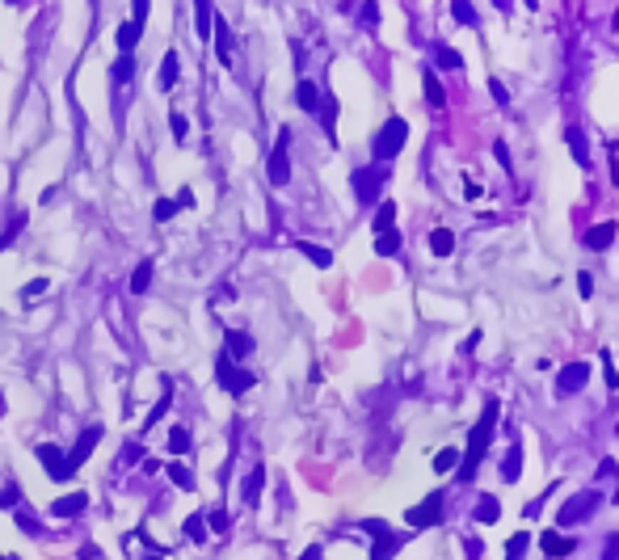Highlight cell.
Returning a JSON list of instances; mask_svg holds the SVG:
<instances>
[{
	"label": "cell",
	"mask_w": 619,
	"mask_h": 560,
	"mask_svg": "<svg viewBox=\"0 0 619 560\" xmlns=\"http://www.w3.org/2000/svg\"><path fill=\"white\" fill-rule=\"evenodd\" d=\"M173 202H177V211H182V207H194V190H190V186H182V190H177V198H173Z\"/></svg>",
	"instance_id": "47"
},
{
	"label": "cell",
	"mask_w": 619,
	"mask_h": 560,
	"mask_svg": "<svg viewBox=\"0 0 619 560\" xmlns=\"http://www.w3.org/2000/svg\"><path fill=\"white\" fill-rule=\"evenodd\" d=\"M405 522L409 527H434V522H442V493H430L422 506H413V510L405 514Z\"/></svg>",
	"instance_id": "7"
},
{
	"label": "cell",
	"mask_w": 619,
	"mask_h": 560,
	"mask_svg": "<svg viewBox=\"0 0 619 560\" xmlns=\"http://www.w3.org/2000/svg\"><path fill=\"white\" fill-rule=\"evenodd\" d=\"M47 279H30L26 286H21V299H38V295H47Z\"/></svg>",
	"instance_id": "38"
},
{
	"label": "cell",
	"mask_w": 619,
	"mask_h": 560,
	"mask_svg": "<svg viewBox=\"0 0 619 560\" xmlns=\"http://www.w3.org/2000/svg\"><path fill=\"white\" fill-rule=\"evenodd\" d=\"M405 140H409V127H405V118H387V123H383V131L375 135V160H380V165L396 160V152L405 147Z\"/></svg>",
	"instance_id": "3"
},
{
	"label": "cell",
	"mask_w": 619,
	"mask_h": 560,
	"mask_svg": "<svg viewBox=\"0 0 619 560\" xmlns=\"http://www.w3.org/2000/svg\"><path fill=\"white\" fill-rule=\"evenodd\" d=\"M526 544H531V535H526V531H523V535H514V539L506 544V560H523L526 556Z\"/></svg>",
	"instance_id": "37"
},
{
	"label": "cell",
	"mask_w": 619,
	"mask_h": 560,
	"mask_svg": "<svg viewBox=\"0 0 619 560\" xmlns=\"http://www.w3.org/2000/svg\"><path fill=\"white\" fill-rule=\"evenodd\" d=\"M367 531H375V552H371V560H387L396 548H400V535L387 531L383 522H367Z\"/></svg>",
	"instance_id": "10"
},
{
	"label": "cell",
	"mask_w": 619,
	"mask_h": 560,
	"mask_svg": "<svg viewBox=\"0 0 619 560\" xmlns=\"http://www.w3.org/2000/svg\"><path fill=\"white\" fill-rule=\"evenodd\" d=\"M611 240H615V224H598V228H590V232H586V244H590L594 253H603Z\"/></svg>",
	"instance_id": "21"
},
{
	"label": "cell",
	"mask_w": 619,
	"mask_h": 560,
	"mask_svg": "<svg viewBox=\"0 0 619 560\" xmlns=\"http://www.w3.org/2000/svg\"><path fill=\"white\" fill-rule=\"evenodd\" d=\"M169 131H173V140H177V143L186 140V135H190V131H186V114H173V118H169Z\"/></svg>",
	"instance_id": "43"
},
{
	"label": "cell",
	"mask_w": 619,
	"mask_h": 560,
	"mask_svg": "<svg viewBox=\"0 0 619 560\" xmlns=\"http://www.w3.org/2000/svg\"><path fill=\"white\" fill-rule=\"evenodd\" d=\"M569 143H573V152H577V165H586L590 156H586V140H581V131H569Z\"/></svg>",
	"instance_id": "44"
},
{
	"label": "cell",
	"mask_w": 619,
	"mask_h": 560,
	"mask_svg": "<svg viewBox=\"0 0 619 560\" xmlns=\"http://www.w3.org/2000/svg\"><path fill=\"white\" fill-rule=\"evenodd\" d=\"M586 379H590V363H573V367H565L561 371V379H556V392H581L586 388Z\"/></svg>",
	"instance_id": "11"
},
{
	"label": "cell",
	"mask_w": 619,
	"mask_h": 560,
	"mask_svg": "<svg viewBox=\"0 0 619 560\" xmlns=\"http://www.w3.org/2000/svg\"><path fill=\"white\" fill-rule=\"evenodd\" d=\"M603 363H607V388H619V371L611 367V354L603 350Z\"/></svg>",
	"instance_id": "48"
},
{
	"label": "cell",
	"mask_w": 619,
	"mask_h": 560,
	"mask_svg": "<svg viewBox=\"0 0 619 560\" xmlns=\"http://www.w3.org/2000/svg\"><path fill=\"white\" fill-rule=\"evenodd\" d=\"M501 518V506L493 502V497H480V506H477V522H497Z\"/></svg>",
	"instance_id": "35"
},
{
	"label": "cell",
	"mask_w": 619,
	"mask_h": 560,
	"mask_svg": "<svg viewBox=\"0 0 619 560\" xmlns=\"http://www.w3.org/2000/svg\"><path fill=\"white\" fill-rule=\"evenodd\" d=\"M186 535H190L194 544H202V539H207V510H194L190 518H186Z\"/></svg>",
	"instance_id": "26"
},
{
	"label": "cell",
	"mask_w": 619,
	"mask_h": 560,
	"mask_svg": "<svg viewBox=\"0 0 619 560\" xmlns=\"http://www.w3.org/2000/svg\"><path fill=\"white\" fill-rule=\"evenodd\" d=\"M598 489H581V493H573L569 502L561 506V514H556V527H573V522H581V518H590V514L598 510Z\"/></svg>",
	"instance_id": "4"
},
{
	"label": "cell",
	"mask_w": 619,
	"mask_h": 560,
	"mask_svg": "<svg viewBox=\"0 0 619 560\" xmlns=\"http://www.w3.org/2000/svg\"><path fill=\"white\" fill-rule=\"evenodd\" d=\"M140 38H143V26H140V21H123V26H118V34H114L118 55H131V51L140 47Z\"/></svg>",
	"instance_id": "14"
},
{
	"label": "cell",
	"mask_w": 619,
	"mask_h": 560,
	"mask_svg": "<svg viewBox=\"0 0 619 560\" xmlns=\"http://www.w3.org/2000/svg\"><path fill=\"white\" fill-rule=\"evenodd\" d=\"M497 418H501V405H497V400H489V405H484V413H480V421H477V430H472V442H468L464 467H459V480H464V484H468V480L480 472V460H484V447H489V438H493V425H497Z\"/></svg>",
	"instance_id": "1"
},
{
	"label": "cell",
	"mask_w": 619,
	"mask_h": 560,
	"mask_svg": "<svg viewBox=\"0 0 619 560\" xmlns=\"http://www.w3.org/2000/svg\"><path fill=\"white\" fill-rule=\"evenodd\" d=\"M34 455L47 464V476L51 480H72V467H68V451H59L55 442H38Z\"/></svg>",
	"instance_id": "6"
},
{
	"label": "cell",
	"mask_w": 619,
	"mask_h": 560,
	"mask_svg": "<svg viewBox=\"0 0 619 560\" xmlns=\"http://www.w3.org/2000/svg\"><path fill=\"white\" fill-rule=\"evenodd\" d=\"M0 506L13 510V506H17V489H0Z\"/></svg>",
	"instance_id": "49"
},
{
	"label": "cell",
	"mask_w": 619,
	"mask_h": 560,
	"mask_svg": "<svg viewBox=\"0 0 619 560\" xmlns=\"http://www.w3.org/2000/svg\"><path fill=\"white\" fill-rule=\"evenodd\" d=\"M169 405H173V392H165V396L156 400V409H152V413H147V421H143V434H147V430H152L156 421H160L165 413H169ZM143 434H140V438H143Z\"/></svg>",
	"instance_id": "31"
},
{
	"label": "cell",
	"mask_w": 619,
	"mask_h": 560,
	"mask_svg": "<svg viewBox=\"0 0 619 560\" xmlns=\"http://www.w3.org/2000/svg\"><path fill=\"white\" fill-rule=\"evenodd\" d=\"M143 560H165V556H156V552H152V556H143Z\"/></svg>",
	"instance_id": "54"
},
{
	"label": "cell",
	"mask_w": 619,
	"mask_h": 560,
	"mask_svg": "<svg viewBox=\"0 0 619 560\" xmlns=\"http://www.w3.org/2000/svg\"><path fill=\"white\" fill-rule=\"evenodd\" d=\"M493 152H497V160H501V169H514V165H510V147H506V143H497Z\"/></svg>",
	"instance_id": "51"
},
{
	"label": "cell",
	"mask_w": 619,
	"mask_h": 560,
	"mask_svg": "<svg viewBox=\"0 0 619 560\" xmlns=\"http://www.w3.org/2000/svg\"><path fill=\"white\" fill-rule=\"evenodd\" d=\"M131 76H135V59H131V55H118V59H114V81L127 85Z\"/></svg>",
	"instance_id": "32"
},
{
	"label": "cell",
	"mask_w": 619,
	"mask_h": 560,
	"mask_svg": "<svg viewBox=\"0 0 619 560\" xmlns=\"http://www.w3.org/2000/svg\"><path fill=\"white\" fill-rule=\"evenodd\" d=\"M177 76H182V59H177V51H165V59H160V76H156V89L169 93V89L177 85Z\"/></svg>",
	"instance_id": "13"
},
{
	"label": "cell",
	"mask_w": 619,
	"mask_h": 560,
	"mask_svg": "<svg viewBox=\"0 0 619 560\" xmlns=\"http://www.w3.org/2000/svg\"><path fill=\"white\" fill-rule=\"evenodd\" d=\"M207 527H211L215 535H224V531H228V514H224V510H207Z\"/></svg>",
	"instance_id": "39"
},
{
	"label": "cell",
	"mask_w": 619,
	"mask_h": 560,
	"mask_svg": "<svg viewBox=\"0 0 619 560\" xmlns=\"http://www.w3.org/2000/svg\"><path fill=\"white\" fill-rule=\"evenodd\" d=\"M215 43H219V63H232V51H228V47H232V34H228L224 21L215 26Z\"/></svg>",
	"instance_id": "34"
},
{
	"label": "cell",
	"mask_w": 619,
	"mask_h": 560,
	"mask_svg": "<svg viewBox=\"0 0 619 560\" xmlns=\"http://www.w3.org/2000/svg\"><path fill=\"white\" fill-rule=\"evenodd\" d=\"M383 177H387V165H375V169H358V173H354V194H358V202H375V198H380Z\"/></svg>",
	"instance_id": "5"
},
{
	"label": "cell",
	"mask_w": 619,
	"mask_h": 560,
	"mask_svg": "<svg viewBox=\"0 0 619 560\" xmlns=\"http://www.w3.org/2000/svg\"><path fill=\"white\" fill-rule=\"evenodd\" d=\"M17 527H21V531H34V535H43V522H38L34 514H26V510H17Z\"/></svg>",
	"instance_id": "40"
},
{
	"label": "cell",
	"mask_w": 619,
	"mask_h": 560,
	"mask_svg": "<svg viewBox=\"0 0 619 560\" xmlns=\"http://www.w3.org/2000/svg\"><path fill=\"white\" fill-rule=\"evenodd\" d=\"M261 489H266V467H253L249 472V480H244V506H257V497H261Z\"/></svg>",
	"instance_id": "16"
},
{
	"label": "cell",
	"mask_w": 619,
	"mask_h": 560,
	"mask_svg": "<svg viewBox=\"0 0 619 560\" xmlns=\"http://www.w3.org/2000/svg\"><path fill=\"white\" fill-rule=\"evenodd\" d=\"M165 472H169V480H173L182 493H190V489H194V476H190V467L182 464V460H169V464H165Z\"/></svg>",
	"instance_id": "22"
},
{
	"label": "cell",
	"mask_w": 619,
	"mask_h": 560,
	"mask_svg": "<svg viewBox=\"0 0 619 560\" xmlns=\"http://www.w3.org/2000/svg\"><path fill=\"white\" fill-rule=\"evenodd\" d=\"M375 253H380V257H392V253H400V232L375 236Z\"/></svg>",
	"instance_id": "29"
},
{
	"label": "cell",
	"mask_w": 619,
	"mask_h": 560,
	"mask_svg": "<svg viewBox=\"0 0 619 560\" xmlns=\"http://www.w3.org/2000/svg\"><path fill=\"white\" fill-rule=\"evenodd\" d=\"M97 438H101V425H89V430H85V434L76 438V447L68 451V467H72V472H76V467H80L85 460H89V455H93Z\"/></svg>",
	"instance_id": "9"
},
{
	"label": "cell",
	"mask_w": 619,
	"mask_h": 560,
	"mask_svg": "<svg viewBox=\"0 0 619 560\" xmlns=\"http://www.w3.org/2000/svg\"><path fill=\"white\" fill-rule=\"evenodd\" d=\"M577 291L590 299V295H594V279H590V274H581V279H577Z\"/></svg>",
	"instance_id": "50"
},
{
	"label": "cell",
	"mask_w": 619,
	"mask_h": 560,
	"mask_svg": "<svg viewBox=\"0 0 619 560\" xmlns=\"http://www.w3.org/2000/svg\"><path fill=\"white\" fill-rule=\"evenodd\" d=\"M190 451V430L186 425H173L169 430V455H186Z\"/></svg>",
	"instance_id": "25"
},
{
	"label": "cell",
	"mask_w": 619,
	"mask_h": 560,
	"mask_svg": "<svg viewBox=\"0 0 619 560\" xmlns=\"http://www.w3.org/2000/svg\"><path fill=\"white\" fill-rule=\"evenodd\" d=\"M430 249H434V253H438V257H447V253H451V249H455V236L447 232V228H438V232L430 236Z\"/></svg>",
	"instance_id": "30"
},
{
	"label": "cell",
	"mask_w": 619,
	"mask_h": 560,
	"mask_svg": "<svg viewBox=\"0 0 619 560\" xmlns=\"http://www.w3.org/2000/svg\"><path fill=\"white\" fill-rule=\"evenodd\" d=\"M85 506H89V493H68L51 506V514L55 518H76V514H85Z\"/></svg>",
	"instance_id": "15"
},
{
	"label": "cell",
	"mask_w": 619,
	"mask_h": 560,
	"mask_svg": "<svg viewBox=\"0 0 619 560\" xmlns=\"http://www.w3.org/2000/svg\"><path fill=\"white\" fill-rule=\"evenodd\" d=\"M147 286H152V261H140V266H135V274H131V291H135V295H143Z\"/></svg>",
	"instance_id": "28"
},
{
	"label": "cell",
	"mask_w": 619,
	"mask_h": 560,
	"mask_svg": "<svg viewBox=\"0 0 619 560\" xmlns=\"http://www.w3.org/2000/svg\"><path fill=\"white\" fill-rule=\"evenodd\" d=\"M215 383H219L224 392L240 396V392H249V388H253V371H244L240 363H232V358L219 350V358H215Z\"/></svg>",
	"instance_id": "2"
},
{
	"label": "cell",
	"mask_w": 619,
	"mask_h": 560,
	"mask_svg": "<svg viewBox=\"0 0 619 560\" xmlns=\"http://www.w3.org/2000/svg\"><path fill=\"white\" fill-rule=\"evenodd\" d=\"M295 101H299V110L316 114V110H321V89H316L312 81H299V89H295Z\"/></svg>",
	"instance_id": "17"
},
{
	"label": "cell",
	"mask_w": 619,
	"mask_h": 560,
	"mask_svg": "<svg viewBox=\"0 0 619 560\" xmlns=\"http://www.w3.org/2000/svg\"><path fill=\"white\" fill-rule=\"evenodd\" d=\"M173 215H177V202H173V198H156V202H152V219H156V224H165V219H173Z\"/></svg>",
	"instance_id": "33"
},
{
	"label": "cell",
	"mask_w": 619,
	"mask_h": 560,
	"mask_svg": "<svg viewBox=\"0 0 619 560\" xmlns=\"http://www.w3.org/2000/svg\"><path fill=\"white\" fill-rule=\"evenodd\" d=\"M603 560H619V531L607 535V548H603Z\"/></svg>",
	"instance_id": "46"
},
{
	"label": "cell",
	"mask_w": 619,
	"mask_h": 560,
	"mask_svg": "<svg viewBox=\"0 0 619 560\" xmlns=\"http://www.w3.org/2000/svg\"><path fill=\"white\" fill-rule=\"evenodd\" d=\"M543 552H548V556H569L573 539H565L561 531H552V535H543Z\"/></svg>",
	"instance_id": "24"
},
{
	"label": "cell",
	"mask_w": 619,
	"mask_h": 560,
	"mask_svg": "<svg viewBox=\"0 0 619 560\" xmlns=\"http://www.w3.org/2000/svg\"><path fill=\"white\" fill-rule=\"evenodd\" d=\"M21 228H26V215H17V219H13V228H9V232L0 236V253H4V249H9V244L17 240V232H21Z\"/></svg>",
	"instance_id": "41"
},
{
	"label": "cell",
	"mask_w": 619,
	"mask_h": 560,
	"mask_svg": "<svg viewBox=\"0 0 619 560\" xmlns=\"http://www.w3.org/2000/svg\"><path fill=\"white\" fill-rule=\"evenodd\" d=\"M392 219H396V202H380V211H375V224H371V228H375V232H392Z\"/></svg>",
	"instance_id": "27"
},
{
	"label": "cell",
	"mask_w": 619,
	"mask_h": 560,
	"mask_svg": "<svg viewBox=\"0 0 619 560\" xmlns=\"http://www.w3.org/2000/svg\"><path fill=\"white\" fill-rule=\"evenodd\" d=\"M468 560H480V539H468Z\"/></svg>",
	"instance_id": "52"
},
{
	"label": "cell",
	"mask_w": 619,
	"mask_h": 560,
	"mask_svg": "<svg viewBox=\"0 0 619 560\" xmlns=\"http://www.w3.org/2000/svg\"><path fill=\"white\" fill-rule=\"evenodd\" d=\"M434 59H438V68H442V72H459V68H464L459 51H451L447 43H438V47H434Z\"/></svg>",
	"instance_id": "23"
},
{
	"label": "cell",
	"mask_w": 619,
	"mask_h": 560,
	"mask_svg": "<svg viewBox=\"0 0 619 560\" xmlns=\"http://www.w3.org/2000/svg\"><path fill=\"white\" fill-rule=\"evenodd\" d=\"M295 249H299V253H303L308 261H316L321 270H329V266H333V253H329V249H321V244H312V240H299Z\"/></svg>",
	"instance_id": "19"
},
{
	"label": "cell",
	"mask_w": 619,
	"mask_h": 560,
	"mask_svg": "<svg viewBox=\"0 0 619 560\" xmlns=\"http://www.w3.org/2000/svg\"><path fill=\"white\" fill-rule=\"evenodd\" d=\"M489 93H493V101H497V105H510V93H506V85H501V81H489Z\"/></svg>",
	"instance_id": "45"
},
{
	"label": "cell",
	"mask_w": 619,
	"mask_h": 560,
	"mask_svg": "<svg viewBox=\"0 0 619 560\" xmlns=\"http://www.w3.org/2000/svg\"><path fill=\"white\" fill-rule=\"evenodd\" d=\"M224 354H228L232 363L249 358V354H253V337H249V333H240V328H228V333H224Z\"/></svg>",
	"instance_id": "12"
},
{
	"label": "cell",
	"mask_w": 619,
	"mask_h": 560,
	"mask_svg": "<svg viewBox=\"0 0 619 560\" xmlns=\"http://www.w3.org/2000/svg\"><path fill=\"white\" fill-rule=\"evenodd\" d=\"M519 472H523V447L510 442V451H506V460H501V480H519Z\"/></svg>",
	"instance_id": "18"
},
{
	"label": "cell",
	"mask_w": 619,
	"mask_h": 560,
	"mask_svg": "<svg viewBox=\"0 0 619 560\" xmlns=\"http://www.w3.org/2000/svg\"><path fill=\"white\" fill-rule=\"evenodd\" d=\"M286 147H291V131H283V135H279V143H274V152H270V182H274V186H286V182H291Z\"/></svg>",
	"instance_id": "8"
},
{
	"label": "cell",
	"mask_w": 619,
	"mask_h": 560,
	"mask_svg": "<svg viewBox=\"0 0 619 560\" xmlns=\"http://www.w3.org/2000/svg\"><path fill=\"white\" fill-rule=\"evenodd\" d=\"M451 13H455L459 21H468V26L477 21V4H459V0H455V4H451Z\"/></svg>",
	"instance_id": "42"
},
{
	"label": "cell",
	"mask_w": 619,
	"mask_h": 560,
	"mask_svg": "<svg viewBox=\"0 0 619 560\" xmlns=\"http://www.w3.org/2000/svg\"><path fill=\"white\" fill-rule=\"evenodd\" d=\"M422 89H426V101L434 105V110H442V105H447V93H442V85H438V76H434L430 68L422 72Z\"/></svg>",
	"instance_id": "20"
},
{
	"label": "cell",
	"mask_w": 619,
	"mask_h": 560,
	"mask_svg": "<svg viewBox=\"0 0 619 560\" xmlns=\"http://www.w3.org/2000/svg\"><path fill=\"white\" fill-rule=\"evenodd\" d=\"M299 560H321V548L312 544V548H308V552H303V556H299Z\"/></svg>",
	"instance_id": "53"
},
{
	"label": "cell",
	"mask_w": 619,
	"mask_h": 560,
	"mask_svg": "<svg viewBox=\"0 0 619 560\" xmlns=\"http://www.w3.org/2000/svg\"><path fill=\"white\" fill-rule=\"evenodd\" d=\"M455 464H459V451H455V447H442V451L434 455V472H451Z\"/></svg>",
	"instance_id": "36"
}]
</instances>
